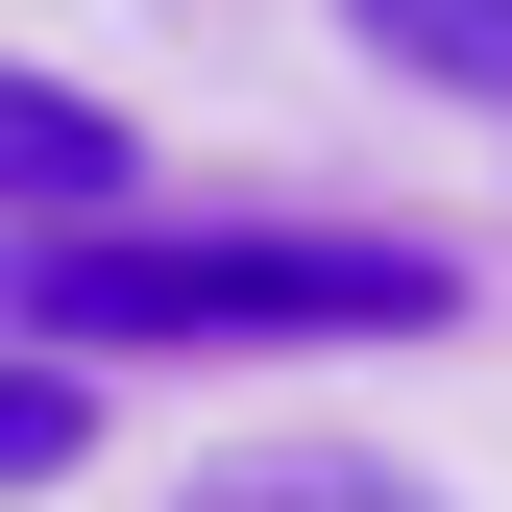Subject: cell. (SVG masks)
I'll use <instances>...</instances> for the list:
<instances>
[{
  "mask_svg": "<svg viewBox=\"0 0 512 512\" xmlns=\"http://www.w3.org/2000/svg\"><path fill=\"white\" fill-rule=\"evenodd\" d=\"M74 439H98V415H74V366H0V488H49Z\"/></svg>",
  "mask_w": 512,
  "mask_h": 512,
  "instance_id": "obj_5",
  "label": "cell"
},
{
  "mask_svg": "<svg viewBox=\"0 0 512 512\" xmlns=\"http://www.w3.org/2000/svg\"><path fill=\"white\" fill-rule=\"evenodd\" d=\"M391 74H439V98H512V0H342Z\"/></svg>",
  "mask_w": 512,
  "mask_h": 512,
  "instance_id": "obj_4",
  "label": "cell"
},
{
  "mask_svg": "<svg viewBox=\"0 0 512 512\" xmlns=\"http://www.w3.org/2000/svg\"><path fill=\"white\" fill-rule=\"evenodd\" d=\"M122 98H74V74H25V49H0V220L25 244H74V220H122Z\"/></svg>",
  "mask_w": 512,
  "mask_h": 512,
  "instance_id": "obj_2",
  "label": "cell"
},
{
  "mask_svg": "<svg viewBox=\"0 0 512 512\" xmlns=\"http://www.w3.org/2000/svg\"><path fill=\"white\" fill-rule=\"evenodd\" d=\"M171 512H439V488L391 464V439H244V464H196Z\"/></svg>",
  "mask_w": 512,
  "mask_h": 512,
  "instance_id": "obj_3",
  "label": "cell"
},
{
  "mask_svg": "<svg viewBox=\"0 0 512 512\" xmlns=\"http://www.w3.org/2000/svg\"><path fill=\"white\" fill-rule=\"evenodd\" d=\"M464 293L439 244L391 220H244V244H147V220H74V244H25L0 269V317L25 342H415V317Z\"/></svg>",
  "mask_w": 512,
  "mask_h": 512,
  "instance_id": "obj_1",
  "label": "cell"
}]
</instances>
